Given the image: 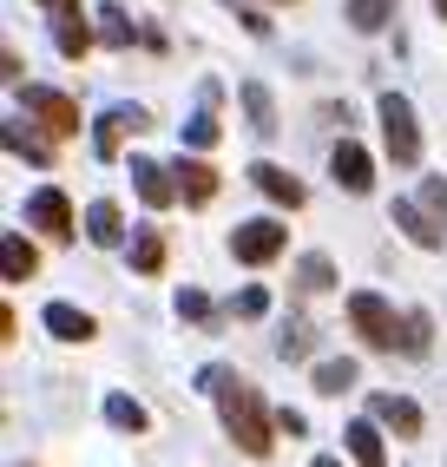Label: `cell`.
<instances>
[{
	"label": "cell",
	"instance_id": "1",
	"mask_svg": "<svg viewBox=\"0 0 447 467\" xmlns=\"http://www.w3.org/2000/svg\"><path fill=\"white\" fill-rule=\"evenodd\" d=\"M198 389H211L217 395V415H224V434L250 454V461H264L270 448H276V415L264 409V395L250 389L237 368H204L198 376Z\"/></svg>",
	"mask_w": 447,
	"mask_h": 467
},
{
	"label": "cell",
	"instance_id": "2",
	"mask_svg": "<svg viewBox=\"0 0 447 467\" xmlns=\"http://www.w3.org/2000/svg\"><path fill=\"white\" fill-rule=\"evenodd\" d=\"M348 323H356V336L369 342V349H381V356L401 349V336H408V329H395V309L381 303L375 290H356V296H348Z\"/></svg>",
	"mask_w": 447,
	"mask_h": 467
},
{
	"label": "cell",
	"instance_id": "3",
	"mask_svg": "<svg viewBox=\"0 0 447 467\" xmlns=\"http://www.w3.org/2000/svg\"><path fill=\"white\" fill-rule=\"evenodd\" d=\"M381 139H389V159L395 165H414L421 159V126H414V106L401 99V92H381Z\"/></svg>",
	"mask_w": 447,
	"mask_h": 467
},
{
	"label": "cell",
	"instance_id": "4",
	"mask_svg": "<svg viewBox=\"0 0 447 467\" xmlns=\"http://www.w3.org/2000/svg\"><path fill=\"white\" fill-rule=\"evenodd\" d=\"M283 244H290V224H270V217H257V224H237L231 251H237V264H270V257H283Z\"/></svg>",
	"mask_w": 447,
	"mask_h": 467
},
{
	"label": "cell",
	"instance_id": "5",
	"mask_svg": "<svg viewBox=\"0 0 447 467\" xmlns=\"http://www.w3.org/2000/svg\"><path fill=\"white\" fill-rule=\"evenodd\" d=\"M26 112H34L53 139H73L79 132V106L67 99V92H53V86H26Z\"/></svg>",
	"mask_w": 447,
	"mask_h": 467
},
{
	"label": "cell",
	"instance_id": "6",
	"mask_svg": "<svg viewBox=\"0 0 447 467\" xmlns=\"http://www.w3.org/2000/svg\"><path fill=\"white\" fill-rule=\"evenodd\" d=\"M26 224H40L53 244H67V237H73V204H67V192H53V184H47V192H34V198H26Z\"/></svg>",
	"mask_w": 447,
	"mask_h": 467
},
{
	"label": "cell",
	"instance_id": "7",
	"mask_svg": "<svg viewBox=\"0 0 447 467\" xmlns=\"http://www.w3.org/2000/svg\"><path fill=\"white\" fill-rule=\"evenodd\" d=\"M151 119L139 112V106H112V112H99V132H92V151L99 159H119L125 151V132H145Z\"/></svg>",
	"mask_w": 447,
	"mask_h": 467
},
{
	"label": "cell",
	"instance_id": "8",
	"mask_svg": "<svg viewBox=\"0 0 447 467\" xmlns=\"http://www.w3.org/2000/svg\"><path fill=\"white\" fill-rule=\"evenodd\" d=\"M395 224L408 231V244H421V251H441V244H447V224L428 204H414V198H395Z\"/></svg>",
	"mask_w": 447,
	"mask_h": 467
},
{
	"label": "cell",
	"instance_id": "9",
	"mask_svg": "<svg viewBox=\"0 0 447 467\" xmlns=\"http://www.w3.org/2000/svg\"><path fill=\"white\" fill-rule=\"evenodd\" d=\"M369 415H375L381 428H395L401 441H414V434H421V409H414L408 395H369Z\"/></svg>",
	"mask_w": 447,
	"mask_h": 467
},
{
	"label": "cell",
	"instance_id": "10",
	"mask_svg": "<svg viewBox=\"0 0 447 467\" xmlns=\"http://www.w3.org/2000/svg\"><path fill=\"white\" fill-rule=\"evenodd\" d=\"M329 171H336V184H342V192H356V198H362L369 184H375V165H369V151H362V145H348V139L336 145Z\"/></svg>",
	"mask_w": 447,
	"mask_h": 467
},
{
	"label": "cell",
	"instance_id": "11",
	"mask_svg": "<svg viewBox=\"0 0 447 467\" xmlns=\"http://www.w3.org/2000/svg\"><path fill=\"white\" fill-rule=\"evenodd\" d=\"M250 178H257V192H264L270 204H283V211L303 204V178H296V171H283V165H250Z\"/></svg>",
	"mask_w": 447,
	"mask_h": 467
},
{
	"label": "cell",
	"instance_id": "12",
	"mask_svg": "<svg viewBox=\"0 0 447 467\" xmlns=\"http://www.w3.org/2000/svg\"><path fill=\"white\" fill-rule=\"evenodd\" d=\"M132 184H139V198H145L151 211H165V204L178 198V178H165V165H158V159H132Z\"/></svg>",
	"mask_w": 447,
	"mask_h": 467
},
{
	"label": "cell",
	"instance_id": "13",
	"mask_svg": "<svg viewBox=\"0 0 447 467\" xmlns=\"http://www.w3.org/2000/svg\"><path fill=\"white\" fill-rule=\"evenodd\" d=\"M86 237L99 244V251H119V244H125V217H119L112 198H99V204L86 211Z\"/></svg>",
	"mask_w": 447,
	"mask_h": 467
},
{
	"label": "cell",
	"instance_id": "14",
	"mask_svg": "<svg viewBox=\"0 0 447 467\" xmlns=\"http://www.w3.org/2000/svg\"><path fill=\"white\" fill-rule=\"evenodd\" d=\"M244 112H250V132L257 139H276V99H270V86H257V79H244Z\"/></svg>",
	"mask_w": 447,
	"mask_h": 467
},
{
	"label": "cell",
	"instance_id": "15",
	"mask_svg": "<svg viewBox=\"0 0 447 467\" xmlns=\"http://www.w3.org/2000/svg\"><path fill=\"white\" fill-rule=\"evenodd\" d=\"M348 454H356V467H389V448H381V428L375 421H348Z\"/></svg>",
	"mask_w": 447,
	"mask_h": 467
},
{
	"label": "cell",
	"instance_id": "16",
	"mask_svg": "<svg viewBox=\"0 0 447 467\" xmlns=\"http://www.w3.org/2000/svg\"><path fill=\"white\" fill-rule=\"evenodd\" d=\"M178 192H184V204H211L217 198V171L204 159H184L178 165Z\"/></svg>",
	"mask_w": 447,
	"mask_h": 467
},
{
	"label": "cell",
	"instance_id": "17",
	"mask_svg": "<svg viewBox=\"0 0 447 467\" xmlns=\"http://www.w3.org/2000/svg\"><path fill=\"white\" fill-rule=\"evenodd\" d=\"M59 342H86L92 336V317H86V309H73V303H47V317H40Z\"/></svg>",
	"mask_w": 447,
	"mask_h": 467
},
{
	"label": "cell",
	"instance_id": "18",
	"mask_svg": "<svg viewBox=\"0 0 447 467\" xmlns=\"http://www.w3.org/2000/svg\"><path fill=\"white\" fill-rule=\"evenodd\" d=\"M0 264H7V276H14V284H26V276L40 270V251H34V244H26L20 231H7V237H0Z\"/></svg>",
	"mask_w": 447,
	"mask_h": 467
},
{
	"label": "cell",
	"instance_id": "19",
	"mask_svg": "<svg viewBox=\"0 0 447 467\" xmlns=\"http://www.w3.org/2000/svg\"><path fill=\"white\" fill-rule=\"evenodd\" d=\"M53 47L67 53V59H86V47H92V26H86L79 14H53Z\"/></svg>",
	"mask_w": 447,
	"mask_h": 467
},
{
	"label": "cell",
	"instance_id": "20",
	"mask_svg": "<svg viewBox=\"0 0 447 467\" xmlns=\"http://www.w3.org/2000/svg\"><path fill=\"white\" fill-rule=\"evenodd\" d=\"M132 270H139V276H158V270H165V231L145 224V231L132 237Z\"/></svg>",
	"mask_w": 447,
	"mask_h": 467
},
{
	"label": "cell",
	"instance_id": "21",
	"mask_svg": "<svg viewBox=\"0 0 447 467\" xmlns=\"http://www.w3.org/2000/svg\"><path fill=\"white\" fill-rule=\"evenodd\" d=\"M362 376H356V362H316V395H348V389H356Z\"/></svg>",
	"mask_w": 447,
	"mask_h": 467
},
{
	"label": "cell",
	"instance_id": "22",
	"mask_svg": "<svg viewBox=\"0 0 447 467\" xmlns=\"http://www.w3.org/2000/svg\"><path fill=\"white\" fill-rule=\"evenodd\" d=\"M389 14H395V0H348V26H356V34H381Z\"/></svg>",
	"mask_w": 447,
	"mask_h": 467
},
{
	"label": "cell",
	"instance_id": "23",
	"mask_svg": "<svg viewBox=\"0 0 447 467\" xmlns=\"http://www.w3.org/2000/svg\"><path fill=\"white\" fill-rule=\"evenodd\" d=\"M316 342H323V329H316L309 317H290V329H283V342H276V349L296 362V356H309V349H316Z\"/></svg>",
	"mask_w": 447,
	"mask_h": 467
},
{
	"label": "cell",
	"instance_id": "24",
	"mask_svg": "<svg viewBox=\"0 0 447 467\" xmlns=\"http://www.w3.org/2000/svg\"><path fill=\"white\" fill-rule=\"evenodd\" d=\"M106 421L119 428V434H145V409L132 395H106Z\"/></svg>",
	"mask_w": 447,
	"mask_h": 467
},
{
	"label": "cell",
	"instance_id": "25",
	"mask_svg": "<svg viewBox=\"0 0 447 467\" xmlns=\"http://www.w3.org/2000/svg\"><path fill=\"white\" fill-rule=\"evenodd\" d=\"M7 151H14V159H26V165H53V151H47L34 132H20V119H7Z\"/></svg>",
	"mask_w": 447,
	"mask_h": 467
},
{
	"label": "cell",
	"instance_id": "26",
	"mask_svg": "<svg viewBox=\"0 0 447 467\" xmlns=\"http://www.w3.org/2000/svg\"><path fill=\"white\" fill-rule=\"evenodd\" d=\"M99 40H106V47H119V53H125V47H132V20H125V14H119V7H99Z\"/></svg>",
	"mask_w": 447,
	"mask_h": 467
},
{
	"label": "cell",
	"instance_id": "27",
	"mask_svg": "<svg viewBox=\"0 0 447 467\" xmlns=\"http://www.w3.org/2000/svg\"><path fill=\"white\" fill-rule=\"evenodd\" d=\"M401 329H408V336H401V349H408V356H421V349H428V336H434L428 309H408V317H401Z\"/></svg>",
	"mask_w": 447,
	"mask_h": 467
},
{
	"label": "cell",
	"instance_id": "28",
	"mask_svg": "<svg viewBox=\"0 0 447 467\" xmlns=\"http://www.w3.org/2000/svg\"><path fill=\"white\" fill-rule=\"evenodd\" d=\"M296 284H303V290H329V284H336V264H329V257H303V264H296Z\"/></svg>",
	"mask_w": 447,
	"mask_h": 467
},
{
	"label": "cell",
	"instance_id": "29",
	"mask_svg": "<svg viewBox=\"0 0 447 467\" xmlns=\"http://www.w3.org/2000/svg\"><path fill=\"white\" fill-rule=\"evenodd\" d=\"M178 317L184 323H211V296L204 290H178Z\"/></svg>",
	"mask_w": 447,
	"mask_h": 467
},
{
	"label": "cell",
	"instance_id": "30",
	"mask_svg": "<svg viewBox=\"0 0 447 467\" xmlns=\"http://www.w3.org/2000/svg\"><path fill=\"white\" fill-rule=\"evenodd\" d=\"M184 145H191V151H211V145H217V119H211V112L191 119V126H184Z\"/></svg>",
	"mask_w": 447,
	"mask_h": 467
},
{
	"label": "cell",
	"instance_id": "31",
	"mask_svg": "<svg viewBox=\"0 0 447 467\" xmlns=\"http://www.w3.org/2000/svg\"><path fill=\"white\" fill-rule=\"evenodd\" d=\"M231 309H237V317L250 323V317H264V309H270V296H264L257 284H250V290H237V303H231Z\"/></svg>",
	"mask_w": 447,
	"mask_h": 467
},
{
	"label": "cell",
	"instance_id": "32",
	"mask_svg": "<svg viewBox=\"0 0 447 467\" xmlns=\"http://www.w3.org/2000/svg\"><path fill=\"white\" fill-rule=\"evenodd\" d=\"M421 204H428V211L441 217V224H447V178H428V184H421Z\"/></svg>",
	"mask_w": 447,
	"mask_h": 467
},
{
	"label": "cell",
	"instance_id": "33",
	"mask_svg": "<svg viewBox=\"0 0 447 467\" xmlns=\"http://www.w3.org/2000/svg\"><path fill=\"white\" fill-rule=\"evenodd\" d=\"M303 428H309V421H303L296 409H276V434H290V441H296V434H303Z\"/></svg>",
	"mask_w": 447,
	"mask_h": 467
},
{
	"label": "cell",
	"instance_id": "34",
	"mask_svg": "<svg viewBox=\"0 0 447 467\" xmlns=\"http://www.w3.org/2000/svg\"><path fill=\"white\" fill-rule=\"evenodd\" d=\"M40 7H53V14H79V0H40Z\"/></svg>",
	"mask_w": 447,
	"mask_h": 467
},
{
	"label": "cell",
	"instance_id": "35",
	"mask_svg": "<svg viewBox=\"0 0 447 467\" xmlns=\"http://www.w3.org/2000/svg\"><path fill=\"white\" fill-rule=\"evenodd\" d=\"M309 467H342V461H336V454H323V461H309Z\"/></svg>",
	"mask_w": 447,
	"mask_h": 467
},
{
	"label": "cell",
	"instance_id": "36",
	"mask_svg": "<svg viewBox=\"0 0 447 467\" xmlns=\"http://www.w3.org/2000/svg\"><path fill=\"white\" fill-rule=\"evenodd\" d=\"M434 7H441V14H447V0H434Z\"/></svg>",
	"mask_w": 447,
	"mask_h": 467
}]
</instances>
